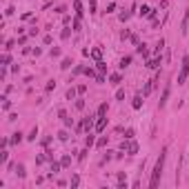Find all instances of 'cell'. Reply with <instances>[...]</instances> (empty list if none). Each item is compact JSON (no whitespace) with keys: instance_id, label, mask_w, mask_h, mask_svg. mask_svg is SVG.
I'll list each match as a JSON object with an SVG mask.
<instances>
[{"instance_id":"obj_2","label":"cell","mask_w":189,"mask_h":189,"mask_svg":"<svg viewBox=\"0 0 189 189\" xmlns=\"http://www.w3.org/2000/svg\"><path fill=\"white\" fill-rule=\"evenodd\" d=\"M187 76H189V56H185V58H182V65H180V71H178V85H185Z\"/></svg>"},{"instance_id":"obj_12","label":"cell","mask_w":189,"mask_h":189,"mask_svg":"<svg viewBox=\"0 0 189 189\" xmlns=\"http://www.w3.org/2000/svg\"><path fill=\"white\" fill-rule=\"evenodd\" d=\"M138 13H140V16H151V13H154V9H149L147 5H143V7H140V11H138Z\"/></svg>"},{"instance_id":"obj_16","label":"cell","mask_w":189,"mask_h":189,"mask_svg":"<svg viewBox=\"0 0 189 189\" xmlns=\"http://www.w3.org/2000/svg\"><path fill=\"white\" fill-rule=\"evenodd\" d=\"M131 107H134V109H140V107H143V98L136 96V98H134V102H131Z\"/></svg>"},{"instance_id":"obj_14","label":"cell","mask_w":189,"mask_h":189,"mask_svg":"<svg viewBox=\"0 0 189 189\" xmlns=\"http://www.w3.org/2000/svg\"><path fill=\"white\" fill-rule=\"evenodd\" d=\"M60 167H62V162H54V160H51V176H54V174H58V171H60Z\"/></svg>"},{"instance_id":"obj_32","label":"cell","mask_w":189,"mask_h":189,"mask_svg":"<svg viewBox=\"0 0 189 189\" xmlns=\"http://www.w3.org/2000/svg\"><path fill=\"white\" fill-rule=\"evenodd\" d=\"M116 98H118V100H123V98H125V91H123V89H118V91H116Z\"/></svg>"},{"instance_id":"obj_13","label":"cell","mask_w":189,"mask_h":189,"mask_svg":"<svg viewBox=\"0 0 189 189\" xmlns=\"http://www.w3.org/2000/svg\"><path fill=\"white\" fill-rule=\"evenodd\" d=\"M96 69H98V74H105L107 71V65L102 60H96Z\"/></svg>"},{"instance_id":"obj_4","label":"cell","mask_w":189,"mask_h":189,"mask_svg":"<svg viewBox=\"0 0 189 189\" xmlns=\"http://www.w3.org/2000/svg\"><path fill=\"white\" fill-rule=\"evenodd\" d=\"M169 91H171V82L165 85V91H162V96H160V109L167 105V98H169Z\"/></svg>"},{"instance_id":"obj_37","label":"cell","mask_w":189,"mask_h":189,"mask_svg":"<svg viewBox=\"0 0 189 189\" xmlns=\"http://www.w3.org/2000/svg\"><path fill=\"white\" fill-rule=\"evenodd\" d=\"M87 91V85H78V93H85Z\"/></svg>"},{"instance_id":"obj_22","label":"cell","mask_w":189,"mask_h":189,"mask_svg":"<svg viewBox=\"0 0 189 189\" xmlns=\"http://www.w3.org/2000/svg\"><path fill=\"white\" fill-rule=\"evenodd\" d=\"M96 3L98 0H89V13H96Z\"/></svg>"},{"instance_id":"obj_7","label":"cell","mask_w":189,"mask_h":189,"mask_svg":"<svg viewBox=\"0 0 189 189\" xmlns=\"http://www.w3.org/2000/svg\"><path fill=\"white\" fill-rule=\"evenodd\" d=\"M98 120H96V131H102L105 127H107V118L105 116H96Z\"/></svg>"},{"instance_id":"obj_18","label":"cell","mask_w":189,"mask_h":189,"mask_svg":"<svg viewBox=\"0 0 189 189\" xmlns=\"http://www.w3.org/2000/svg\"><path fill=\"white\" fill-rule=\"evenodd\" d=\"M162 47H165V40L160 38V40H158V45H156V49H154V51H156V56H160V51H162Z\"/></svg>"},{"instance_id":"obj_9","label":"cell","mask_w":189,"mask_h":189,"mask_svg":"<svg viewBox=\"0 0 189 189\" xmlns=\"http://www.w3.org/2000/svg\"><path fill=\"white\" fill-rule=\"evenodd\" d=\"M147 67H149V69H158V67H160V56H156V58L147 60Z\"/></svg>"},{"instance_id":"obj_35","label":"cell","mask_w":189,"mask_h":189,"mask_svg":"<svg viewBox=\"0 0 189 189\" xmlns=\"http://www.w3.org/2000/svg\"><path fill=\"white\" fill-rule=\"evenodd\" d=\"M91 145H93V136L89 134V136H87V147H91Z\"/></svg>"},{"instance_id":"obj_29","label":"cell","mask_w":189,"mask_h":189,"mask_svg":"<svg viewBox=\"0 0 189 189\" xmlns=\"http://www.w3.org/2000/svg\"><path fill=\"white\" fill-rule=\"evenodd\" d=\"M76 109L82 111V109H85V100H76Z\"/></svg>"},{"instance_id":"obj_3","label":"cell","mask_w":189,"mask_h":189,"mask_svg":"<svg viewBox=\"0 0 189 189\" xmlns=\"http://www.w3.org/2000/svg\"><path fill=\"white\" fill-rule=\"evenodd\" d=\"M120 149H123V151H127V154H138V143L129 140V143H123V145H120Z\"/></svg>"},{"instance_id":"obj_15","label":"cell","mask_w":189,"mask_h":189,"mask_svg":"<svg viewBox=\"0 0 189 189\" xmlns=\"http://www.w3.org/2000/svg\"><path fill=\"white\" fill-rule=\"evenodd\" d=\"M109 80H111V85H118V82L123 80V76H120V74H111V76H109Z\"/></svg>"},{"instance_id":"obj_21","label":"cell","mask_w":189,"mask_h":189,"mask_svg":"<svg viewBox=\"0 0 189 189\" xmlns=\"http://www.w3.org/2000/svg\"><path fill=\"white\" fill-rule=\"evenodd\" d=\"M107 113V102H102L100 107H98V111H96V116H105Z\"/></svg>"},{"instance_id":"obj_1","label":"cell","mask_w":189,"mask_h":189,"mask_svg":"<svg viewBox=\"0 0 189 189\" xmlns=\"http://www.w3.org/2000/svg\"><path fill=\"white\" fill-rule=\"evenodd\" d=\"M165 158H167V149H162L160 156H158V160H156V167H154V171H151V180H149V187H151V189H156V187L160 185L162 169H165Z\"/></svg>"},{"instance_id":"obj_5","label":"cell","mask_w":189,"mask_h":189,"mask_svg":"<svg viewBox=\"0 0 189 189\" xmlns=\"http://www.w3.org/2000/svg\"><path fill=\"white\" fill-rule=\"evenodd\" d=\"M182 36H189V9L185 11V18H182Z\"/></svg>"},{"instance_id":"obj_17","label":"cell","mask_w":189,"mask_h":189,"mask_svg":"<svg viewBox=\"0 0 189 189\" xmlns=\"http://www.w3.org/2000/svg\"><path fill=\"white\" fill-rule=\"evenodd\" d=\"M20 140H22V134L18 131V134H13V138L9 140V143H11V145H18V143H20Z\"/></svg>"},{"instance_id":"obj_33","label":"cell","mask_w":189,"mask_h":189,"mask_svg":"<svg viewBox=\"0 0 189 189\" xmlns=\"http://www.w3.org/2000/svg\"><path fill=\"white\" fill-rule=\"evenodd\" d=\"M62 120H65V127H71V125H74V120H71V118H67V116L62 118Z\"/></svg>"},{"instance_id":"obj_38","label":"cell","mask_w":189,"mask_h":189,"mask_svg":"<svg viewBox=\"0 0 189 189\" xmlns=\"http://www.w3.org/2000/svg\"><path fill=\"white\" fill-rule=\"evenodd\" d=\"M9 107H11V102H9V100H7V98H5V102H3V109H5V111H7V109H9Z\"/></svg>"},{"instance_id":"obj_24","label":"cell","mask_w":189,"mask_h":189,"mask_svg":"<svg viewBox=\"0 0 189 189\" xmlns=\"http://www.w3.org/2000/svg\"><path fill=\"white\" fill-rule=\"evenodd\" d=\"M76 93H78V89H69V91H67V98H69V100H74V98H76Z\"/></svg>"},{"instance_id":"obj_30","label":"cell","mask_w":189,"mask_h":189,"mask_svg":"<svg viewBox=\"0 0 189 189\" xmlns=\"http://www.w3.org/2000/svg\"><path fill=\"white\" fill-rule=\"evenodd\" d=\"M36 136H38V129H36V127H34V129H31V134H29V136H27V138H29V140H36Z\"/></svg>"},{"instance_id":"obj_6","label":"cell","mask_w":189,"mask_h":189,"mask_svg":"<svg viewBox=\"0 0 189 189\" xmlns=\"http://www.w3.org/2000/svg\"><path fill=\"white\" fill-rule=\"evenodd\" d=\"M154 82H158V76H156V78H151V80H147V85H145V89H143V96H149V93H151Z\"/></svg>"},{"instance_id":"obj_10","label":"cell","mask_w":189,"mask_h":189,"mask_svg":"<svg viewBox=\"0 0 189 189\" xmlns=\"http://www.w3.org/2000/svg\"><path fill=\"white\" fill-rule=\"evenodd\" d=\"M91 58L100 60V58H102V47H93V49H91Z\"/></svg>"},{"instance_id":"obj_27","label":"cell","mask_w":189,"mask_h":189,"mask_svg":"<svg viewBox=\"0 0 189 189\" xmlns=\"http://www.w3.org/2000/svg\"><path fill=\"white\" fill-rule=\"evenodd\" d=\"M98 147H105L107 145V136H102V138H98V143H96Z\"/></svg>"},{"instance_id":"obj_34","label":"cell","mask_w":189,"mask_h":189,"mask_svg":"<svg viewBox=\"0 0 189 189\" xmlns=\"http://www.w3.org/2000/svg\"><path fill=\"white\" fill-rule=\"evenodd\" d=\"M129 18H131L129 11H123V13H120V20H129Z\"/></svg>"},{"instance_id":"obj_26","label":"cell","mask_w":189,"mask_h":189,"mask_svg":"<svg viewBox=\"0 0 189 189\" xmlns=\"http://www.w3.org/2000/svg\"><path fill=\"white\" fill-rule=\"evenodd\" d=\"M78 185H80V176H74V178H71V187H74V189H76V187H78Z\"/></svg>"},{"instance_id":"obj_19","label":"cell","mask_w":189,"mask_h":189,"mask_svg":"<svg viewBox=\"0 0 189 189\" xmlns=\"http://www.w3.org/2000/svg\"><path fill=\"white\" fill-rule=\"evenodd\" d=\"M60 162H62V167H69V165H71V156H62Z\"/></svg>"},{"instance_id":"obj_25","label":"cell","mask_w":189,"mask_h":189,"mask_svg":"<svg viewBox=\"0 0 189 189\" xmlns=\"http://www.w3.org/2000/svg\"><path fill=\"white\" fill-rule=\"evenodd\" d=\"M67 138H69V134H67L65 129H62V131H58V140H67Z\"/></svg>"},{"instance_id":"obj_8","label":"cell","mask_w":189,"mask_h":189,"mask_svg":"<svg viewBox=\"0 0 189 189\" xmlns=\"http://www.w3.org/2000/svg\"><path fill=\"white\" fill-rule=\"evenodd\" d=\"M74 11H76V18H82L85 11H82V3L80 0H74Z\"/></svg>"},{"instance_id":"obj_28","label":"cell","mask_w":189,"mask_h":189,"mask_svg":"<svg viewBox=\"0 0 189 189\" xmlns=\"http://www.w3.org/2000/svg\"><path fill=\"white\" fill-rule=\"evenodd\" d=\"M60 67H62V69H69V67H71V60H69V58H65V60H62V65H60Z\"/></svg>"},{"instance_id":"obj_36","label":"cell","mask_w":189,"mask_h":189,"mask_svg":"<svg viewBox=\"0 0 189 189\" xmlns=\"http://www.w3.org/2000/svg\"><path fill=\"white\" fill-rule=\"evenodd\" d=\"M5 65H9V54H5V56H3V67H5Z\"/></svg>"},{"instance_id":"obj_31","label":"cell","mask_w":189,"mask_h":189,"mask_svg":"<svg viewBox=\"0 0 189 189\" xmlns=\"http://www.w3.org/2000/svg\"><path fill=\"white\" fill-rule=\"evenodd\" d=\"M7 158H9L7 151H0V162H7Z\"/></svg>"},{"instance_id":"obj_11","label":"cell","mask_w":189,"mask_h":189,"mask_svg":"<svg viewBox=\"0 0 189 189\" xmlns=\"http://www.w3.org/2000/svg\"><path fill=\"white\" fill-rule=\"evenodd\" d=\"M11 169H13V174H16V176H20V178H25V167H22V165H13Z\"/></svg>"},{"instance_id":"obj_23","label":"cell","mask_w":189,"mask_h":189,"mask_svg":"<svg viewBox=\"0 0 189 189\" xmlns=\"http://www.w3.org/2000/svg\"><path fill=\"white\" fill-rule=\"evenodd\" d=\"M69 36H71V29H69V27L65 25V29H62V40H67Z\"/></svg>"},{"instance_id":"obj_20","label":"cell","mask_w":189,"mask_h":189,"mask_svg":"<svg viewBox=\"0 0 189 189\" xmlns=\"http://www.w3.org/2000/svg\"><path fill=\"white\" fill-rule=\"evenodd\" d=\"M129 62H131V56H125V58L120 60V69H125V67H129Z\"/></svg>"}]
</instances>
